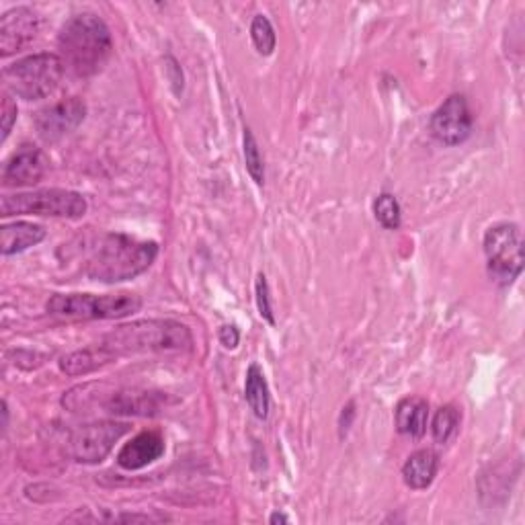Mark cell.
Wrapping results in <instances>:
<instances>
[{"instance_id": "obj_1", "label": "cell", "mask_w": 525, "mask_h": 525, "mask_svg": "<svg viewBox=\"0 0 525 525\" xmlns=\"http://www.w3.org/2000/svg\"><path fill=\"white\" fill-rule=\"evenodd\" d=\"M68 249V257L80 261V269L95 281L117 284L144 273L158 257V245L128 234L101 232L80 236Z\"/></svg>"}, {"instance_id": "obj_2", "label": "cell", "mask_w": 525, "mask_h": 525, "mask_svg": "<svg viewBox=\"0 0 525 525\" xmlns=\"http://www.w3.org/2000/svg\"><path fill=\"white\" fill-rule=\"evenodd\" d=\"M64 66L76 76L97 74L111 56L113 39L105 21L93 13L72 17L58 35Z\"/></svg>"}, {"instance_id": "obj_3", "label": "cell", "mask_w": 525, "mask_h": 525, "mask_svg": "<svg viewBox=\"0 0 525 525\" xmlns=\"http://www.w3.org/2000/svg\"><path fill=\"white\" fill-rule=\"evenodd\" d=\"M105 345L115 357L132 353H160V351H191V331L175 320H138L109 333Z\"/></svg>"}, {"instance_id": "obj_4", "label": "cell", "mask_w": 525, "mask_h": 525, "mask_svg": "<svg viewBox=\"0 0 525 525\" xmlns=\"http://www.w3.org/2000/svg\"><path fill=\"white\" fill-rule=\"evenodd\" d=\"M66 72L58 54H33L5 68L9 91L25 101H37L52 95Z\"/></svg>"}, {"instance_id": "obj_5", "label": "cell", "mask_w": 525, "mask_h": 525, "mask_svg": "<svg viewBox=\"0 0 525 525\" xmlns=\"http://www.w3.org/2000/svg\"><path fill=\"white\" fill-rule=\"evenodd\" d=\"M142 300L136 294H56L48 302V312L76 320H117L136 314Z\"/></svg>"}, {"instance_id": "obj_6", "label": "cell", "mask_w": 525, "mask_h": 525, "mask_svg": "<svg viewBox=\"0 0 525 525\" xmlns=\"http://www.w3.org/2000/svg\"><path fill=\"white\" fill-rule=\"evenodd\" d=\"M0 216H52V218H70L78 220L87 214V199L66 189H39L29 193L5 195L0 201Z\"/></svg>"}, {"instance_id": "obj_7", "label": "cell", "mask_w": 525, "mask_h": 525, "mask_svg": "<svg viewBox=\"0 0 525 525\" xmlns=\"http://www.w3.org/2000/svg\"><path fill=\"white\" fill-rule=\"evenodd\" d=\"M489 271L499 284H513L523 269V238L515 224H497L484 234Z\"/></svg>"}, {"instance_id": "obj_8", "label": "cell", "mask_w": 525, "mask_h": 525, "mask_svg": "<svg viewBox=\"0 0 525 525\" xmlns=\"http://www.w3.org/2000/svg\"><path fill=\"white\" fill-rule=\"evenodd\" d=\"M128 431L130 425L119 421H99L78 427L68 441V454L80 464H99Z\"/></svg>"}, {"instance_id": "obj_9", "label": "cell", "mask_w": 525, "mask_h": 525, "mask_svg": "<svg viewBox=\"0 0 525 525\" xmlns=\"http://www.w3.org/2000/svg\"><path fill=\"white\" fill-rule=\"evenodd\" d=\"M472 113L462 95H452L446 99L431 117V134L437 142L446 146H456L468 140L472 134Z\"/></svg>"}, {"instance_id": "obj_10", "label": "cell", "mask_w": 525, "mask_h": 525, "mask_svg": "<svg viewBox=\"0 0 525 525\" xmlns=\"http://www.w3.org/2000/svg\"><path fill=\"white\" fill-rule=\"evenodd\" d=\"M85 115H87V105L83 101L76 97L64 99L39 111L35 117V128L37 134L46 142H58L83 124Z\"/></svg>"}, {"instance_id": "obj_11", "label": "cell", "mask_w": 525, "mask_h": 525, "mask_svg": "<svg viewBox=\"0 0 525 525\" xmlns=\"http://www.w3.org/2000/svg\"><path fill=\"white\" fill-rule=\"evenodd\" d=\"M39 33V17L25 7L11 9L0 19V50L11 56L27 48Z\"/></svg>"}, {"instance_id": "obj_12", "label": "cell", "mask_w": 525, "mask_h": 525, "mask_svg": "<svg viewBox=\"0 0 525 525\" xmlns=\"http://www.w3.org/2000/svg\"><path fill=\"white\" fill-rule=\"evenodd\" d=\"M48 158L35 146H21L5 165L3 183L7 187H31L48 173Z\"/></svg>"}, {"instance_id": "obj_13", "label": "cell", "mask_w": 525, "mask_h": 525, "mask_svg": "<svg viewBox=\"0 0 525 525\" xmlns=\"http://www.w3.org/2000/svg\"><path fill=\"white\" fill-rule=\"evenodd\" d=\"M101 405L113 415H140L152 417L167 405V396L148 390H113L107 392Z\"/></svg>"}, {"instance_id": "obj_14", "label": "cell", "mask_w": 525, "mask_h": 525, "mask_svg": "<svg viewBox=\"0 0 525 525\" xmlns=\"http://www.w3.org/2000/svg\"><path fill=\"white\" fill-rule=\"evenodd\" d=\"M165 454V439L156 431H144L128 441L121 452L117 454V464L124 470H142L148 464L163 458Z\"/></svg>"}, {"instance_id": "obj_15", "label": "cell", "mask_w": 525, "mask_h": 525, "mask_svg": "<svg viewBox=\"0 0 525 525\" xmlns=\"http://www.w3.org/2000/svg\"><path fill=\"white\" fill-rule=\"evenodd\" d=\"M46 238L44 226L31 222H15L0 228V251L5 257L23 253Z\"/></svg>"}, {"instance_id": "obj_16", "label": "cell", "mask_w": 525, "mask_h": 525, "mask_svg": "<svg viewBox=\"0 0 525 525\" xmlns=\"http://www.w3.org/2000/svg\"><path fill=\"white\" fill-rule=\"evenodd\" d=\"M394 419H396L398 433L415 437V439L423 437L427 431V421H429L427 400H423L419 396L402 398L396 405Z\"/></svg>"}, {"instance_id": "obj_17", "label": "cell", "mask_w": 525, "mask_h": 525, "mask_svg": "<svg viewBox=\"0 0 525 525\" xmlns=\"http://www.w3.org/2000/svg\"><path fill=\"white\" fill-rule=\"evenodd\" d=\"M117 357L101 343L87 347V349H80L74 351L66 357H62L60 361V370L68 376H87L91 372H97L99 368L107 366V363L115 361Z\"/></svg>"}, {"instance_id": "obj_18", "label": "cell", "mask_w": 525, "mask_h": 525, "mask_svg": "<svg viewBox=\"0 0 525 525\" xmlns=\"http://www.w3.org/2000/svg\"><path fill=\"white\" fill-rule=\"evenodd\" d=\"M439 470V456L433 450H419L415 452L405 466H402V478H405L407 487L415 491H423L431 487Z\"/></svg>"}, {"instance_id": "obj_19", "label": "cell", "mask_w": 525, "mask_h": 525, "mask_svg": "<svg viewBox=\"0 0 525 525\" xmlns=\"http://www.w3.org/2000/svg\"><path fill=\"white\" fill-rule=\"evenodd\" d=\"M245 396L251 411L259 417V419H267L269 417V409H271V396H269V386L267 380L261 372L259 366H251L247 372V382H245Z\"/></svg>"}, {"instance_id": "obj_20", "label": "cell", "mask_w": 525, "mask_h": 525, "mask_svg": "<svg viewBox=\"0 0 525 525\" xmlns=\"http://www.w3.org/2000/svg\"><path fill=\"white\" fill-rule=\"evenodd\" d=\"M458 427H460V411L452 405L441 407L431 423V431L437 443H448L456 435Z\"/></svg>"}, {"instance_id": "obj_21", "label": "cell", "mask_w": 525, "mask_h": 525, "mask_svg": "<svg viewBox=\"0 0 525 525\" xmlns=\"http://www.w3.org/2000/svg\"><path fill=\"white\" fill-rule=\"evenodd\" d=\"M374 214H376V220L386 230H396L400 226L402 210H400L398 199L394 195H390V193L378 195V199L374 201Z\"/></svg>"}, {"instance_id": "obj_22", "label": "cell", "mask_w": 525, "mask_h": 525, "mask_svg": "<svg viewBox=\"0 0 525 525\" xmlns=\"http://www.w3.org/2000/svg\"><path fill=\"white\" fill-rule=\"evenodd\" d=\"M251 37H253V44L257 48V52L261 56H271L277 44V37H275V29L271 25V21L265 15H257L253 19L251 25Z\"/></svg>"}, {"instance_id": "obj_23", "label": "cell", "mask_w": 525, "mask_h": 525, "mask_svg": "<svg viewBox=\"0 0 525 525\" xmlns=\"http://www.w3.org/2000/svg\"><path fill=\"white\" fill-rule=\"evenodd\" d=\"M245 163H247V171L253 177V181L257 185L265 183V165H263V156L259 150V144L253 136V132L249 128H245Z\"/></svg>"}, {"instance_id": "obj_24", "label": "cell", "mask_w": 525, "mask_h": 525, "mask_svg": "<svg viewBox=\"0 0 525 525\" xmlns=\"http://www.w3.org/2000/svg\"><path fill=\"white\" fill-rule=\"evenodd\" d=\"M255 298H257V308L261 318H265L269 325H275V314H273V306H271V294H269V284H267V277L263 273L257 275L255 281Z\"/></svg>"}, {"instance_id": "obj_25", "label": "cell", "mask_w": 525, "mask_h": 525, "mask_svg": "<svg viewBox=\"0 0 525 525\" xmlns=\"http://www.w3.org/2000/svg\"><path fill=\"white\" fill-rule=\"evenodd\" d=\"M17 121V105L9 95L3 97V142L9 138L13 124Z\"/></svg>"}, {"instance_id": "obj_26", "label": "cell", "mask_w": 525, "mask_h": 525, "mask_svg": "<svg viewBox=\"0 0 525 525\" xmlns=\"http://www.w3.org/2000/svg\"><path fill=\"white\" fill-rule=\"evenodd\" d=\"M238 341H240V333H238L236 327L224 325V327L220 329V343H222L226 349H234V347L238 345Z\"/></svg>"}, {"instance_id": "obj_27", "label": "cell", "mask_w": 525, "mask_h": 525, "mask_svg": "<svg viewBox=\"0 0 525 525\" xmlns=\"http://www.w3.org/2000/svg\"><path fill=\"white\" fill-rule=\"evenodd\" d=\"M353 417H355V405H353V402H349V405H347V407L343 409V413H341V423H339L341 435H345V433L349 431Z\"/></svg>"}, {"instance_id": "obj_28", "label": "cell", "mask_w": 525, "mask_h": 525, "mask_svg": "<svg viewBox=\"0 0 525 525\" xmlns=\"http://www.w3.org/2000/svg\"><path fill=\"white\" fill-rule=\"evenodd\" d=\"M269 523H290V517L284 515V513H273L269 517Z\"/></svg>"}]
</instances>
